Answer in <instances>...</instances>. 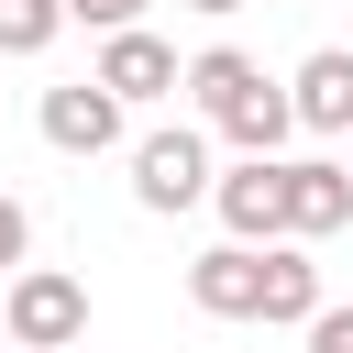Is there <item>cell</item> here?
<instances>
[{
	"instance_id": "cell-7",
	"label": "cell",
	"mask_w": 353,
	"mask_h": 353,
	"mask_svg": "<svg viewBox=\"0 0 353 353\" xmlns=\"http://www.w3.org/2000/svg\"><path fill=\"white\" fill-rule=\"evenodd\" d=\"M287 121H298V132H353V44L298 55V77H287Z\"/></svg>"
},
{
	"instance_id": "cell-16",
	"label": "cell",
	"mask_w": 353,
	"mask_h": 353,
	"mask_svg": "<svg viewBox=\"0 0 353 353\" xmlns=\"http://www.w3.org/2000/svg\"><path fill=\"white\" fill-rule=\"evenodd\" d=\"M0 353H11V342H0Z\"/></svg>"
},
{
	"instance_id": "cell-4",
	"label": "cell",
	"mask_w": 353,
	"mask_h": 353,
	"mask_svg": "<svg viewBox=\"0 0 353 353\" xmlns=\"http://www.w3.org/2000/svg\"><path fill=\"white\" fill-rule=\"evenodd\" d=\"M121 110H143V99H176V44L165 33H143V22H121V33H99V66H88Z\"/></svg>"
},
{
	"instance_id": "cell-6",
	"label": "cell",
	"mask_w": 353,
	"mask_h": 353,
	"mask_svg": "<svg viewBox=\"0 0 353 353\" xmlns=\"http://www.w3.org/2000/svg\"><path fill=\"white\" fill-rule=\"evenodd\" d=\"M210 210H221V232H232V243H287V210H276V154L221 165V176H210Z\"/></svg>"
},
{
	"instance_id": "cell-3",
	"label": "cell",
	"mask_w": 353,
	"mask_h": 353,
	"mask_svg": "<svg viewBox=\"0 0 353 353\" xmlns=\"http://www.w3.org/2000/svg\"><path fill=\"white\" fill-rule=\"evenodd\" d=\"M276 210H287V243H320L353 221V165L331 154H276Z\"/></svg>"
},
{
	"instance_id": "cell-2",
	"label": "cell",
	"mask_w": 353,
	"mask_h": 353,
	"mask_svg": "<svg viewBox=\"0 0 353 353\" xmlns=\"http://www.w3.org/2000/svg\"><path fill=\"white\" fill-rule=\"evenodd\" d=\"M132 199H143V210H165V221H176V210H199V199H210V132H188V121L143 132V143H132Z\"/></svg>"
},
{
	"instance_id": "cell-14",
	"label": "cell",
	"mask_w": 353,
	"mask_h": 353,
	"mask_svg": "<svg viewBox=\"0 0 353 353\" xmlns=\"http://www.w3.org/2000/svg\"><path fill=\"white\" fill-rule=\"evenodd\" d=\"M309 353H353V309H320L309 320Z\"/></svg>"
},
{
	"instance_id": "cell-1",
	"label": "cell",
	"mask_w": 353,
	"mask_h": 353,
	"mask_svg": "<svg viewBox=\"0 0 353 353\" xmlns=\"http://www.w3.org/2000/svg\"><path fill=\"white\" fill-rule=\"evenodd\" d=\"M0 331H11V353H66V342H88V287L66 265H11Z\"/></svg>"
},
{
	"instance_id": "cell-5",
	"label": "cell",
	"mask_w": 353,
	"mask_h": 353,
	"mask_svg": "<svg viewBox=\"0 0 353 353\" xmlns=\"http://www.w3.org/2000/svg\"><path fill=\"white\" fill-rule=\"evenodd\" d=\"M33 121H44V143H55V154H110V143H121V99H110L99 77L44 88V99H33Z\"/></svg>"
},
{
	"instance_id": "cell-10",
	"label": "cell",
	"mask_w": 353,
	"mask_h": 353,
	"mask_svg": "<svg viewBox=\"0 0 353 353\" xmlns=\"http://www.w3.org/2000/svg\"><path fill=\"white\" fill-rule=\"evenodd\" d=\"M254 276H265V243H210V254L188 265V298H199L210 320H254Z\"/></svg>"
},
{
	"instance_id": "cell-15",
	"label": "cell",
	"mask_w": 353,
	"mask_h": 353,
	"mask_svg": "<svg viewBox=\"0 0 353 353\" xmlns=\"http://www.w3.org/2000/svg\"><path fill=\"white\" fill-rule=\"evenodd\" d=\"M188 11H210V22H221V11H243V0H188Z\"/></svg>"
},
{
	"instance_id": "cell-9",
	"label": "cell",
	"mask_w": 353,
	"mask_h": 353,
	"mask_svg": "<svg viewBox=\"0 0 353 353\" xmlns=\"http://www.w3.org/2000/svg\"><path fill=\"white\" fill-rule=\"evenodd\" d=\"M331 298H320V265H309V243H265V276H254V320H287V331H309Z\"/></svg>"
},
{
	"instance_id": "cell-13",
	"label": "cell",
	"mask_w": 353,
	"mask_h": 353,
	"mask_svg": "<svg viewBox=\"0 0 353 353\" xmlns=\"http://www.w3.org/2000/svg\"><path fill=\"white\" fill-rule=\"evenodd\" d=\"M66 22H99V33H121V22H143V0H66Z\"/></svg>"
},
{
	"instance_id": "cell-8",
	"label": "cell",
	"mask_w": 353,
	"mask_h": 353,
	"mask_svg": "<svg viewBox=\"0 0 353 353\" xmlns=\"http://www.w3.org/2000/svg\"><path fill=\"white\" fill-rule=\"evenodd\" d=\"M210 132H221V143H243V154H287V132H298V121H287V88L254 66V77L210 110Z\"/></svg>"
},
{
	"instance_id": "cell-11",
	"label": "cell",
	"mask_w": 353,
	"mask_h": 353,
	"mask_svg": "<svg viewBox=\"0 0 353 353\" xmlns=\"http://www.w3.org/2000/svg\"><path fill=\"white\" fill-rule=\"evenodd\" d=\"M66 33V0H0V55H44Z\"/></svg>"
},
{
	"instance_id": "cell-12",
	"label": "cell",
	"mask_w": 353,
	"mask_h": 353,
	"mask_svg": "<svg viewBox=\"0 0 353 353\" xmlns=\"http://www.w3.org/2000/svg\"><path fill=\"white\" fill-rule=\"evenodd\" d=\"M22 254H33V210H22V199H11V188H0V276H11V265H22Z\"/></svg>"
}]
</instances>
